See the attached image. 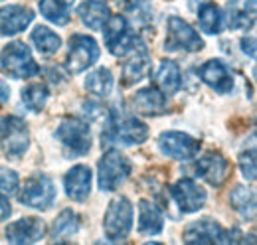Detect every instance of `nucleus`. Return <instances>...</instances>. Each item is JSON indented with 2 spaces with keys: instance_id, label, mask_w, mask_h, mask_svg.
Here are the masks:
<instances>
[{
  "instance_id": "nucleus-15",
  "label": "nucleus",
  "mask_w": 257,
  "mask_h": 245,
  "mask_svg": "<svg viewBox=\"0 0 257 245\" xmlns=\"http://www.w3.org/2000/svg\"><path fill=\"white\" fill-rule=\"evenodd\" d=\"M46 223L40 217H22L6 227V239L10 243H36L44 237Z\"/></svg>"
},
{
  "instance_id": "nucleus-18",
  "label": "nucleus",
  "mask_w": 257,
  "mask_h": 245,
  "mask_svg": "<svg viewBox=\"0 0 257 245\" xmlns=\"http://www.w3.org/2000/svg\"><path fill=\"white\" fill-rule=\"evenodd\" d=\"M200 79L218 93H229L233 89V77L220 60L206 61L200 67Z\"/></svg>"
},
{
  "instance_id": "nucleus-5",
  "label": "nucleus",
  "mask_w": 257,
  "mask_h": 245,
  "mask_svg": "<svg viewBox=\"0 0 257 245\" xmlns=\"http://www.w3.org/2000/svg\"><path fill=\"white\" fill-rule=\"evenodd\" d=\"M0 143L4 154L10 158H18L30 147V131L20 117H2L0 119Z\"/></svg>"
},
{
  "instance_id": "nucleus-9",
  "label": "nucleus",
  "mask_w": 257,
  "mask_h": 245,
  "mask_svg": "<svg viewBox=\"0 0 257 245\" xmlns=\"http://www.w3.org/2000/svg\"><path fill=\"white\" fill-rule=\"evenodd\" d=\"M103 34H105L107 48L113 56H125L137 46V36L128 28L127 18L121 14L109 16V20L105 22Z\"/></svg>"
},
{
  "instance_id": "nucleus-23",
  "label": "nucleus",
  "mask_w": 257,
  "mask_h": 245,
  "mask_svg": "<svg viewBox=\"0 0 257 245\" xmlns=\"http://www.w3.org/2000/svg\"><path fill=\"white\" fill-rule=\"evenodd\" d=\"M155 83L159 87V91L164 95H174L182 85V73L178 63L172 60H164L159 67V71L155 73Z\"/></svg>"
},
{
  "instance_id": "nucleus-31",
  "label": "nucleus",
  "mask_w": 257,
  "mask_h": 245,
  "mask_svg": "<svg viewBox=\"0 0 257 245\" xmlns=\"http://www.w3.org/2000/svg\"><path fill=\"white\" fill-rule=\"evenodd\" d=\"M22 101L26 103V107L34 111V113H40L44 107H46V101H48V89L42 85V83H32V85H26L22 89Z\"/></svg>"
},
{
  "instance_id": "nucleus-36",
  "label": "nucleus",
  "mask_w": 257,
  "mask_h": 245,
  "mask_svg": "<svg viewBox=\"0 0 257 245\" xmlns=\"http://www.w3.org/2000/svg\"><path fill=\"white\" fill-rule=\"evenodd\" d=\"M241 50H243V54L247 56V58H255V40L253 38H243L241 40Z\"/></svg>"
},
{
  "instance_id": "nucleus-10",
  "label": "nucleus",
  "mask_w": 257,
  "mask_h": 245,
  "mask_svg": "<svg viewBox=\"0 0 257 245\" xmlns=\"http://www.w3.org/2000/svg\"><path fill=\"white\" fill-rule=\"evenodd\" d=\"M20 200L22 204L30 206L34 210H42V212L50 210L56 200V186L46 174H34L24 186Z\"/></svg>"
},
{
  "instance_id": "nucleus-3",
  "label": "nucleus",
  "mask_w": 257,
  "mask_h": 245,
  "mask_svg": "<svg viewBox=\"0 0 257 245\" xmlns=\"http://www.w3.org/2000/svg\"><path fill=\"white\" fill-rule=\"evenodd\" d=\"M149 139V127L135 117L111 119L107 131L103 133V143H117L123 147L143 145Z\"/></svg>"
},
{
  "instance_id": "nucleus-2",
  "label": "nucleus",
  "mask_w": 257,
  "mask_h": 245,
  "mask_svg": "<svg viewBox=\"0 0 257 245\" xmlns=\"http://www.w3.org/2000/svg\"><path fill=\"white\" fill-rule=\"evenodd\" d=\"M133 164L127 156L119 151H107L99 160V188L105 192H111L119 188L131 176Z\"/></svg>"
},
{
  "instance_id": "nucleus-14",
  "label": "nucleus",
  "mask_w": 257,
  "mask_h": 245,
  "mask_svg": "<svg viewBox=\"0 0 257 245\" xmlns=\"http://www.w3.org/2000/svg\"><path fill=\"white\" fill-rule=\"evenodd\" d=\"M194 168H196V174H198L202 180L212 184L214 188H216V186H222V184L229 178V172H231V170H229V162H227L220 153L202 154V156L196 160Z\"/></svg>"
},
{
  "instance_id": "nucleus-35",
  "label": "nucleus",
  "mask_w": 257,
  "mask_h": 245,
  "mask_svg": "<svg viewBox=\"0 0 257 245\" xmlns=\"http://www.w3.org/2000/svg\"><path fill=\"white\" fill-rule=\"evenodd\" d=\"M83 113L89 117V119H97L101 113H103V107L99 103H93V101H85V107H83Z\"/></svg>"
},
{
  "instance_id": "nucleus-28",
  "label": "nucleus",
  "mask_w": 257,
  "mask_h": 245,
  "mask_svg": "<svg viewBox=\"0 0 257 245\" xmlns=\"http://www.w3.org/2000/svg\"><path fill=\"white\" fill-rule=\"evenodd\" d=\"M30 38H32L36 50L40 54H46V56L56 54L60 50V46H62V38L54 30H50L48 26H36Z\"/></svg>"
},
{
  "instance_id": "nucleus-12",
  "label": "nucleus",
  "mask_w": 257,
  "mask_h": 245,
  "mask_svg": "<svg viewBox=\"0 0 257 245\" xmlns=\"http://www.w3.org/2000/svg\"><path fill=\"white\" fill-rule=\"evenodd\" d=\"M202 143L198 139L190 137L188 133L180 131H168L159 137V149L166 156L176 158V160H190L200 153Z\"/></svg>"
},
{
  "instance_id": "nucleus-34",
  "label": "nucleus",
  "mask_w": 257,
  "mask_h": 245,
  "mask_svg": "<svg viewBox=\"0 0 257 245\" xmlns=\"http://www.w3.org/2000/svg\"><path fill=\"white\" fill-rule=\"evenodd\" d=\"M18 174L10 168H0V190L6 194H16L18 192Z\"/></svg>"
},
{
  "instance_id": "nucleus-8",
  "label": "nucleus",
  "mask_w": 257,
  "mask_h": 245,
  "mask_svg": "<svg viewBox=\"0 0 257 245\" xmlns=\"http://www.w3.org/2000/svg\"><path fill=\"white\" fill-rule=\"evenodd\" d=\"M204 48V40L200 38V34L194 30L192 26L178 18L172 16L166 22V44L164 50L168 52H176V50H184V52H200Z\"/></svg>"
},
{
  "instance_id": "nucleus-19",
  "label": "nucleus",
  "mask_w": 257,
  "mask_h": 245,
  "mask_svg": "<svg viewBox=\"0 0 257 245\" xmlns=\"http://www.w3.org/2000/svg\"><path fill=\"white\" fill-rule=\"evenodd\" d=\"M149 71H151V58H149L147 50L137 44L131 50V58H127L123 63V83L125 85L139 83L141 79L147 77Z\"/></svg>"
},
{
  "instance_id": "nucleus-33",
  "label": "nucleus",
  "mask_w": 257,
  "mask_h": 245,
  "mask_svg": "<svg viewBox=\"0 0 257 245\" xmlns=\"http://www.w3.org/2000/svg\"><path fill=\"white\" fill-rule=\"evenodd\" d=\"M239 168H241V174L249 180V182H255L257 176V162H255V151H243L239 154Z\"/></svg>"
},
{
  "instance_id": "nucleus-7",
  "label": "nucleus",
  "mask_w": 257,
  "mask_h": 245,
  "mask_svg": "<svg viewBox=\"0 0 257 245\" xmlns=\"http://www.w3.org/2000/svg\"><path fill=\"white\" fill-rule=\"evenodd\" d=\"M99 46L91 36L75 34L69 40V54L65 60V67L69 73H83L99 60Z\"/></svg>"
},
{
  "instance_id": "nucleus-38",
  "label": "nucleus",
  "mask_w": 257,
  "mask_h": 245,
  "mask_svg": "<svg viewBox=\"0 0 257 245\" xmlns=\"http://www.w3.org/2000/svg\"><path fill=\"white\" fill-rule=\"evenodd\" d=\"M8 99H10V89H8V85L0 79V105L8 103Z\"/></svg>"
},
{
  "instance_id": "nucleus-11",
  "label": "nucleus",
  "mask_w": 257,
  "mask_h": 245,
  "mask_svg": "<svg viewBox=\"0 0 257 245\" xmlns=\"http://www.w3.org/2000/svg\"><path fill=\"white\" fill-rule=\"evenodd\" d=\"M184 243L190 245H200V243H231L233 233H229L227 229H224L218 221L214 219H200L194 221L186 227L184 235H182Z\"/></svg>"
},
{
  "instance_id": "nucleus-32",
  "label": "nucleus",
  "mask_w": 257,
  "mask_h": 245,
  "mask_svg": "<svg viewBox=\"0 0 257 245\" xmlns=\"http://www.w3.org/2000/svg\"><path fill=\"white\" fill-rule=\"evenodd\" d=\"M119 8L135 14L141 22H149L153 18V4L151 0H115Z\"/></svg>"
},
{
  "instance_id": "nucleus-30",
  "label": "nucleus",
  "mask_w": 257,
  "mask_h": 245,
  "mask_svg": "<svg viewBox=\"0 0 257 245\" xmlns=\"http://www.w3.org/2000/svg\"><path fill=\"white\" fill-rule=\"evenodd\" d=\"M85 87L87 91L97 95V97H109L113 91V75L107 67H99L95 71H91L85 79Z\"/></svg>"
},
{
  "instance_id": "nucleus-39",
  "label": "nucleus",
  "mask_w": 257,
  "mask_h": 245,
  "mask_svg": "<svg viewBox=\"0 0 257 245\" xmlns=\"http://www.w3.org/2000/svg\"><path fill=\"white\" fill-rule=\"evenodd\" d=\"M206 2H208V0H188V6H190V10L196 12V10H198L202 4H206Z\"/></svg>"
},
{
  "instance_id": "nucleus-6",
  "label": "nucleus",
  "mask_w": 257,
  "mask_h": 245,
  "mask_svg": "<svg viewBox=\"0 0 257 245\" xmlns=\"http://www.w3.org/2000/svg\"><path fill=\"white\" fill-rule=\"evenodd\" d=\"M56 139L64 145L69 156H83L91 149L89 125L79 119H65L56 131Z\"/></svg>"
},
{
  "instance_id": "nucleus-1",
  "label": "nucleus",
  "mask_w": 257,
  "mask_h": 245,
  "mask_svg": "<svg viewBox=\"0 0 257 245\" xmlns=\"http://www.w3.org/2000/svg\"><path fill=\"white\" fill-rule=\"evenodd\" d=\"M0 65L8 75L16 79H28L40 73V65L24 42H10L0 54Z\"/></svg>"
},
{
  "instance_id": "nucleus-37",
  "label": "nucleus",
  "mask_w": 257,
  "mask_h": 245,
  "mask_svg": "<svg viewBox=\"0 0 257 245\" xmlns=\"http://www.w3.org/2000/svg\"><path fill=\"white\" fill-rule=\"evenodd\" d=\"M12 212V206H10V200L6 196L0 194V221H4L8 215Z\"/></svg>"
},
{
  "instance_id": "nucleus-29",
  "label": "nucleus",
  "mask_w": 257,
  "mask_h": 245,
  "mask_svg": "<svg viewBox=\"0 0 257 245\" xmlns=\"http://www.w3.org/2000/svg\"><path fill=\"white\" fill-rule=\"evenodd\" d=\"M75 0H40V10L50 22H54L58 26H65L69 22V10L67 8Z\"/></svg>"
},
{
  "instance_id": "nucleus-26",
  "label": "nucleus",
  "mask_w": 257,
  "mask_h": 245,
  "mask_svg": "<svg viewBox=\"0 0 257 245\" xmlns=\"http://www.w3.org/2000/svg\"><path fill=\"white\" fill-rule=\"evenodd\" d=\"M79 225H81L79 215L75 214L73 210H64L62 214L58 215V219L54 221L52 239L54 241H65V239H69L71 235H75L79 231Z\"/></svg>"
},
{
  "instance_id": "nucleus-17",
  "label": "nucleus",
  "mask_w": 257,
  "mask_h": 245,
  "mask_svg": "<svg viewBox=\"0 0 257 245\" xmlns=\"http://www.w3.org/2000/svg\"><path fill=\"white\" fill-rule=\"evenodd\" d=\"M65 194L75 202H85L91 194V170L85 164L73 166L64 178Z\"/></svg>"
},
{
  "instance_id": "nucleus-16",
  "label": "nucleus",
  "mask_w": 257,
  "mask_h": 245,
  "mask_svg": "<svg viewBox=\"0 0 257 245\" xmlns=\"http://www.w3.org/2000/svg\"><path fill=\"white\" fill-rule=\"evenodd\" d=\"M34 20V10L26 6L10 4L0 8V34L2 36H16L24 32Z\"/></svg>"
},
{
  "instance_id": "nucleus-22",
  "label": "nucleus",
  "mask_w": 257,
  "mask_h": 245,
  "mask_svg": "<svg viewBox=\"0 0 257 245\" xmlns=\"http://www.w3.org/2000/svg\"><path fill=\"white\" fill-rule=\"evenodd\" d=\"M162 227H164V217L161 210L153 202L141 200L139 202V233L157 235L162 231Z\"/></svg>"
},
{
  "instance_id": "nucleus-20",
  "label": "nucleus",
  "mask_w": 257,
  "mask_h": 245,
  "mask_svg": "<svg viewBox=\"0 0 257 245\" xmlns=\"http://www.w3.org/2000/svg\"><path fill=\"white\" fill-rule=\"evenodd\" d=\"M257 0H229L227 2V24L229 28H253L255 26Z\"/></svg>"
},
{
  "instance_id": "nucleus-13",
  "label": "nucleus",
  "mask_w": 257,
  "mask_h": 245,
  "mask_svg": "<svg viewBox=\"0 0 257 245\" xmlns=\"http://www.w3.org/2000/svg\"><path fill=\"white\" fill-rule=\"evenodd\" d=\"M170 194H172L174 202L178 204L180 212H186V214L198 212L206 204V190L190 178H184V180L172 184Z\"/></svg>"
},
{
  "instance_id": "nucleus-4",
  "label": "nucleus",
  "mask_w": 257,
  "mask_h": 245,
  "mask_svg": "<svg viewBox=\"0 0 257 245\" xmlns=\"http://www.w3.org/2000/svg\"><path fill=\"white\" fill-rule=\"evenodd\" d=\"M105 233L111 241H123L133 227V204L125 196L111 200L103 219Z\"/></svg>"
},
{
  "instance_id": "nucleus-25",
  "label": "nucleus",
  "mask_w": 257,
  "mask_h": 245,
  "mask_svg": "<svg viewBox=\"0 0 257 245\" xmlns=\"http://www.w3.org/2000/svg\"><path fill=\"white\" fill-rule=\"evenodd\" d=\"M229 206L245 219L255 217V194L251 188L237 184L229 194Z\"/></svg>"
},
{
  "instance_id": "nucleus-24",
  "label": "nucleus",
  "mask_w": 257,
  "mask_h": 245,
  "mask_svg": "<svg viewBox=\"0 0 257 245\" xmlns=\"http://www.w3.org/2000/svg\"><path fill=\"white\" fill-rule=\"evenodd\" d=\"M77 14L81 18V22L93 30H99L105 26V22L109 20L111 12H109V6L107 2L103 0H85L83 4H79L77 8Z\"/></svg>"
},
{
  "instance_id": "nucleus-27",
  "label": "nucleus",
  "mask_w": 257,
  "mask_h": 245,
  "mask_svg": "<svg viewBox=\"0 0 257 245\" xmlns=\"http://www.w3.org/2000/svg\"><path fill=\"white\" fill-rule=\"evenodd\" d=\"M198 22H200V28L210 34V36H216L222 32V26H224V16H222V10L212 4V2H206L198 8Z\"/></svg>"
},
{
  "instance_id": "nucleus-21",
  "label": "nucleus",
  "mask_w": 257,
  "mask_h": 245,
  "mask_svg": "<svg viewBox=\"0 0 257 245\" xmlns=\"http://www.w3.org/2000/svg\"><path fill=\"white\" fill-rule=\"evenodd\" d=\"M133 107L145 117H159L166 113V97L159 89H141L133 95Z\"/></svg>"
}]
</instances>
